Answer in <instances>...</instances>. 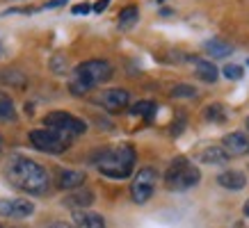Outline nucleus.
<instances>
[{
	"label": "nucleus",
	"mask_w": 249,
	"mask_h": 228,
	"mask_svg": "<svg viewBox=\"0 0 249 228\" xmlns=\"http://www.w3.org/2000/svg\"><path fill=\"white\" fill-rule=\"evenodd\" d=\"M5 176L16 190L32 196H44L51 190V174L46 171V167L25 155H12L5 164Z\"/></svg>",
	"instance_id": "obj_1"
},
{
	"label": "nucleus",
	"mask_w": 249,
	"mask_h": 228,
	"mask_svg": "<svg viewBox=\"0 0 249 228\" xmlns=\"http://www.w3.org/2000/svg\"><path fill=\"white\" fill-rule=\"evenodd\" d=\"M114 76V68L107 60H87L80 62L69 80V91L73 96H87L94 87L106 84Z\"/></svg>",
	"instance_id": "obj_2"
},
{
	"label": "nucleus",
	"mask_w": 249,
	"mask_h": 228,
	"mask_svg": "<svg viewBox=\"0 0 249 228\" xmlns=\"http://www.w3.org/2000/svg\"><path fill=\"white\" fill-rule=\"evenodd\" d=\"M137 153L130 144H119L112 146V148H103V151L94 153V162H96L98 171L107 178H114V180H124L133 174V167H135Z\"/></svg>",
	"instance_id": "obj_3"
},
{
	"label": "nucleus",
	"mask_w": 249,
	"mask_h": 228,
	"mask_svg": "<svg viewBox=\"0 0 249 228\" xmlns=\"http://www.w3.org/2000/svg\"><path fill=\"white\" fill-rule=\"evenodd\" d=\"M201 180V171L196 164H192L188 158H178L172 160V164L165 171V187L172 192H185L190 187H196Z\"/></svg>",
	"instance_id": "obj_4"
},
{
	"label": "nucleus",
	"mask_w": 249,
	"mask_h": 228,
	"mask_svg": "<svg viewBox=\"0 0 249 228\" xmlns=\"http://www.w3.org/2000/svg\"><path fill=\"white\" fill-rule=\"evenodd\" d=\"M30 144L41 153H48V155H60L71 146V137L62 135V132H55L51 128H39V130H30Z\"/></svg>",
	"instance_id": "obj_5"
},
{
	"label": "nucleus",
	"mask_w": 249,
	"mask_h": 228,
	"mask_svg": "<svg viewBox=\"0 0 249 228\" xmlns=\"http://www.w3.org/2000/svg\"><path fill=\"white\" fill-rule=\"evenodd\" d=\"M44 126L46 128H51V130H55V132H62V135L71 137V139H73L76 135H85V132H87V123H85L80 116L69 114V112H62V110L46 114Z\"/></svg>",
	"instance_id": "obj_6"
},
{
	"label": "nucleus",
	"mask_w": 249,
	"mask_h": 228,
	"mask_svg": "<svg viewBox=\"0 0 249 228\" xmlns=\"http://www.w3.org/2000/svg\"><path fill=\"white\" fill-rule=\"evenodd\" d=\"M156 182H158V171L153 167H142L135 176H133V182H130V198H133L137 205H144L153 196Z\"/></svg>",
	"instance_id": "obj_7"
},
{
	"label": "nucleus",
	"mask_w": 249,
	"mask_h": 228,
	"mask_svg": "<svg viewBox=\"0 0 249 228\" xmlns=\"http://www.w3.org/2000/svg\"><path fill=\"white\" fill-rule=\"evenodd\" d=\"M35 212V203L28 198H2L0 201V217L7 219H28Z\"/></svg>",
	"instance_id": "obj_8"
},
{
	"label": "nucleus",
	"mask_w": 249,
	"mask_h": 228,
	"mask_svg": "<svg viewBox=\"0 0 249 228\" xmlns=\"http://www.w3.org/2000/svg\"><path fill=\"white\" fill-rule=\"evenodd\" d=\"M96 103L101 107H106L107 112H121L124 107H128L130 103V94L121 87H112V89L101 91L96 96Z\"/></svg>",
	"instance_id": "obj_9"
},
{
	"label": "nucleus",
	"mask_w": 249,
	"mask_h": 228,
	"mask_svg": "<svg viewBox=\"0 0 249 228\" xmlns=\"http://www.w3.org/2000/svg\"><path fill=\"white\" fill-rule=\"evenodd\" d=\"M222 148L227 151L229 158H240V155H247L249 153V137L242 132V130H233L224 135L222 139Z\"/></svg>",
	"instance_id": "obj_10"
},
{
	"label": "nucleus",
	"mask_w": 249,
	"mask_h": 228,
	"mask_svg": "<svg viewBox=\"0 0 249 228\" xmlns=\"http://www.w3.org/2000/svg\"><path fill=\"white\" fill-rule=\"evenodd\" d=\"M87 176L83 171H76V169H60L57 171V187L60 190H78L83 187Z\"/></svg>",
	"instance_id": "obj_11"
},
{
	"label": "nucleus",
	"mask_w": 249,
	"mask_h": 228,
	"mask_svg": "<svg viewBox=\"0 0 249 228\" xmlns=\"http://www.w3.org/2000/svg\"><path fill=\"white\" fill-rule=\"evenodd\" d=\"M217 182L224 187V190H231V192H238L247 185V176L238 171V169H227L217 176Z\"/></svg>",
	"instance_id": "obj_12"
},
{
	"label": "nucleus",
	"mask_w": 249,
	"mask_h": 228,
	"mask_svg": "<svg viewBox=\"0 0 249 228\" xmlns=\"http://www.w3.org/2000/svg\"><path fill=\"white\" fill-rule=\"evenodd\" d=\"M73 224L76 228H106L103 214L89 212V210H73Z\"/></svg>",
	"instance_id": "obj_13"
},
{
	"label": "nucleus",
	"mask_w": 249,
	"mask_h": 228,
	"mask_svg": "<svg viewBox=\"0 0 249 228\" xmlns=\"http://www.w3.org/2000/svg\"><path fill=\"white\" fill-rule=\"evenodd\" d=\"M94 192L87 190V187H78L76 192H71L67 198H64V203L69 205V208H73V210H85V208H89L91 203H94Z\"/></svg>",
	"instance_id": "obj_14"
},
{
	"label": "nucleus",
	"mask_w": 249,
	"mask_h": 228,
	"mask_svg": "<svg viewBox=\"0 0 249 228\" xmlns=\"http://www.w3.org/2000/svg\"><path fill=\"white\" fill-rule=\"evenodd\" d=\"M199 160L201 162H206V164H227L229 160V155H227V151L222 148V146H206L204 151L199 153Z\"/></svg>",
	"instance_id": "obj_15"
},
{
	"label": "nucleus",
	"mask_w": 249,
	"mask_h": 228,
	"mask_svg": "<svg viewBox=\"0 0 249 228\" xmlns=\"http://www.w3.org/2000/svg\"><path fill=\"white\" fill-rule=\"evenodd\" d=\"M195 73L199 80H204V82H215L219 78V68L213 64L211 60H195Z\"/></svg>",
	"instance_id": "obj_16"
},
{
	"label": "nucleus",
	"mask_w": 249,
	"mask_h": 228,
	"mask_svg": "<svg viewBox=\"0 0 249 228\" xmlns=\"http://www.w3.org/2000/svg\"><path fill=\"white\" fill-rule=\"evenodd\" d=\"M204 50L211 55V57L219 60V57H227V55L233 53V46L227 44V41H222V39H211V41L204 44Z\"/></svg>",
	"instance_id": "obj_17"
},
{
	"label": "nucleus",
	"mask_w": 249,
	"mask_h": 228,
	"mask_svg": "<svg viewBox=\"0 0 249 228\" xmlns=\"http://www.w3.org/2000/svg\"><path fill=\"white\" fill-rule=\"evenodd\" d=\"M137 18H140V9H137V5H128V7L121 9L119 14V28L121 30H128V28H133L137 23Z\"/></svg>",
	"instance_id": "obj_18"
},
{
	"label": "nucleus",
	"mask_w": 249,
	"mask_h": 228,
	"mask_svg": "<svg viewBox=\"0 0 249 228\" xmlns=\"http://www.w3.org/2000/svg\"><path fill=\"white\" fill-rule=\"evenodd\" d=\"M0 119H5V121H14L16 119L14 100L9 98V94H5V91H0Z\"/></svg>",
	"instance_id": "obj_19"
},
{
	"label": "nucleus",
	"mask_w": 249,
	"mask_h": 228,
	"mask_svg": "<svg viewBox=\"0 0 249 228\" xmlns=\"http://www.w3.org/2000/svg\"><path fill=\"white\" fill-rule=\"evenodd\" d=\"M0 82L9 84V87H25V76L16 68H7V71L0 73Z\"/></svg>",
	"instance_id": "obj_20"
},
{
	"label": "nucleus",
	"mask_w": 249,
	"mask_h": 228,
	"mask_svg": "<svg viewBox=\"0 0 249 228\" xmlns=\"http://www.w3.org/2000/svg\"><path fill=\"white\" fill-rule=\"evenodd\" d=\"M133 114H140V116H144L146 121H151L153 119V114L158 112V105L156 103H151V100H140L133 110H130Z\"/></svg>",
	"instance_id": "obj_21"
},
{
	"label": "nucleus",
	"mask_w": 249,
	"mask_h": 228,
	"mask_svg": "<svg viewBox=\"0 0 249 228\" xmlns=\"http://www.w3.org/2000/svg\"><path fill=\"white\" fill-rule=\"evenodd\" d=\"M51 71L57 73V76H62V73H67L69 71V62H67V57H64L62 53H57V55L51 57Z\"/></svg>",
	"instance_id": "obj_22"
},
{
	"label": "nucleus",
	"mask_w": 249,
	"mask_h": 228,
	"mask_svg": "<svg viewBox=\"0 0 249 228\" xmlns=\"http://www.w3.org/2000/svg\"><path fill=\"white\" fill-rule=\"evenodd\" d=\"M172 96L174 98H195L196 96V89L192 84H176L172 89Z\"/></svg>",
	"instance_id": "obj_23"
},
{
	"label": "nucleus",
	"mask_w": 249,
	"mask_h": 228,
	"mask_svg": "<svg viewBox=\"0 0 249 228\" xmlns=\"http://www.w3.org/2000/svg\"><path fill=\"white\" fill-rule=\"evenodd\" d=\"M206 119H211V121H224V107L219 105V103L208 105V110H206Z\"/></svg>",
	"instance_id": "obj_24"
},
{
	"label": "nucleus",
	"mask_w": 249,
	"mask_h": 228,
	"mask_svg": "<svg viewBox=\"0 0 249 228\" xmlns=\"http://www.w3.org/2000/svg\"><path fill=\"white\" fill-rule=\"evenodd\" d=\"M222 73H224V78H227V80H240V78L245 76L242 66H238V64H227V66L222 68Z\"/></svg>",
	"instance_id": "obj_25"
},
{
	"label": "nucleus",
	"mask_w": 249,
	"mask_h": 228,
	"mask_svg": "<svg viewBox=\"0 0 249 228\" xmlns=\"http://www.w3.org/2000/svg\"><path fill=\"white\" fill-rule=\"evenodd\" d=\"M73 14H87V12H91V5H87V2H83V5H76V7L71 9Z\"/></svg>",
	"instance_id": "obj_26"
},
{
	"label": "nucleus",
	"mask_w": 249,
	"mask_h": 228,
	"mask_svg": "<svg viewBox=\"0 0 249 228\" xmlns=\"http://www.w3.org/2000/svg\"><path fill=\"white\" fill-rule=\"evenodd\" d=\"M107 5H110V0H98V2H96V5H94L91 9H94L96 14H101V12H103V9H106Z\"/></svg>",
	"instance_id": "obj_27"
},
{
	"label": "nucleus",
	"mask_w": 249,
	"mask_h": 228,
	"mask_svg": "<svg viewBox=\"0 0 249 228\" xmlns=\"http://www.w3.org/2000/svg\"><path fill=\"white\" fill-rule=\"evenodd\" d=\"M48 228H76V226H71L67 221H53V224H48Z\"/></svg>",
	"instance_id": "obj_28"
},
{
	"label": "nucleus",
	"mask_w": 249,
	"mask_h": 228,
	"mask_svg": "<svg viewBox=\"0 0 249 228\" xmlns=\"http://www.w3.org/2000/svg\"><path fill=\"white\" fill-rule=\"evenodd\" d=\"M242 214H245V217L249 219V198L245 201V205H242Z\"/></svg>",
	"instance_id": "obj_29"
},
{
	"label": "nucleus",
	"mask_w": 249,
	"mask_h": 228,
	"mask_svg": "<svg viewBox=\"0 0 249 228\" xmlns=\"http://www.w3.org/2000/svg\"><path fill=\"white\" fill-rule=\"evenodd\" d=\"M0 151H2V135H0Z\"/></svg>",
	"instance_id": "obj_30"
},
{
	"label": "nucleus",
	"mask_w": 249,
	"mask_h": 228,
	"mask_svg": "<svg viewBox=\"0 0 249 228\" xmlns=\"http://www.w3.org/2000/svg\"><path fill=\"white\" fill-rule=\"evenodd\" d=\"M245 126H247V130H249V116H247V121H245Z\"/></svg>",
	"instance_id": "obj_31"
},
{
	"label": "nucleus",
	"mask_w": 249,
	"mask_h": 228,
	"mask_svg": "<svg viewBox=\"0 0 249 228\" xmlns=\"http://www.w3.org/2000/svg\"><path fill=\"white\" fill-rule=\"evenodd\" d=\"M0 228H5V226H2V224H0Z\"/></svg>",
	"instance_id": "obj_32"
},
{
	"label": "nucleus",
	"mask_w": 249,
	"mask_h": 228,
	"mask_svg": "<svg viewBox=\"0 0 249 228\" xmlns=\"http://www.w3.org/2000/svg\"><path fill=\"white\" fill-rule=\"evenodd\" d=\"M247 66H249V60H247Z\"/></svg>",
	"instance_id": "obj_33"
}]
</instances>
